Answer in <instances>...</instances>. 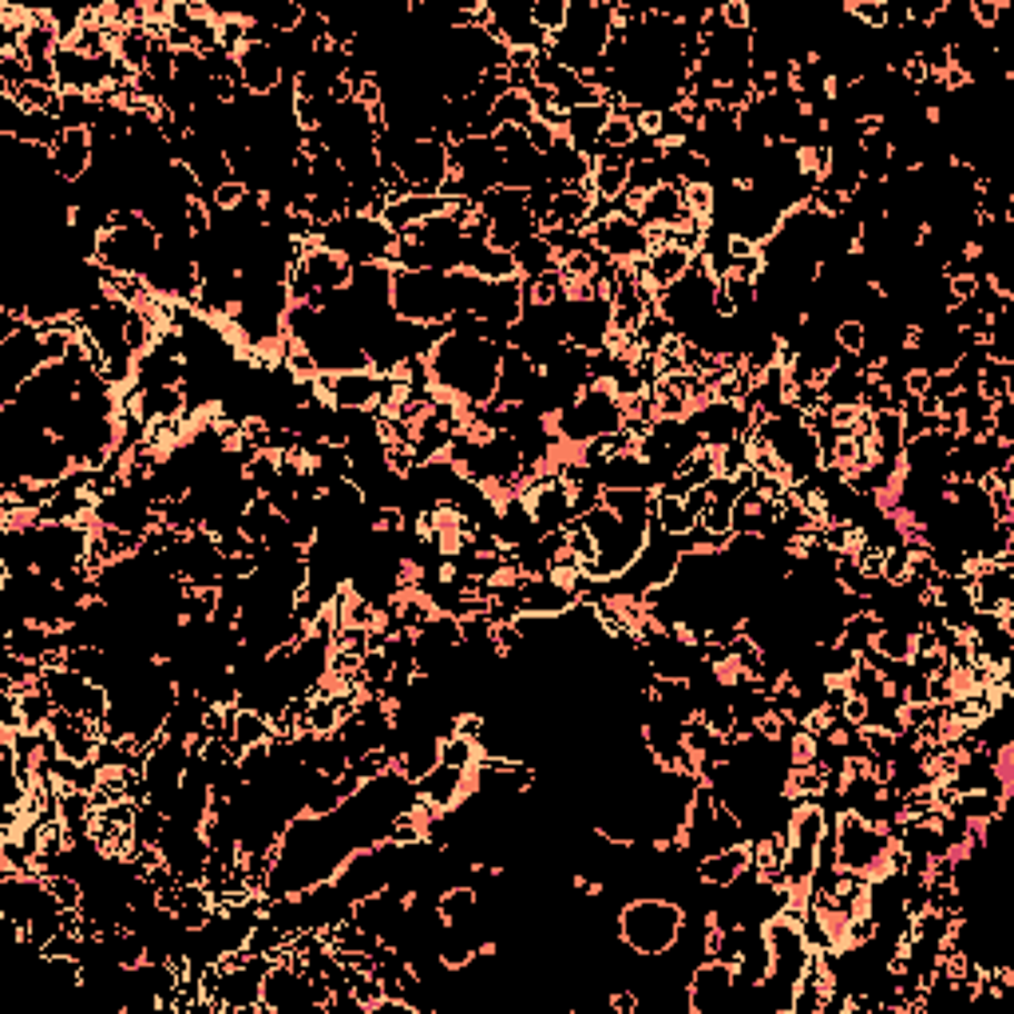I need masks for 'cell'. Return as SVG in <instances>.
Returning a JSON list of instances; mask_svg holds the SVG:
<instances>
[{
  "label": "cell",
  "instance_id": "obj_12",
  "mask_svg": "<svg viewBox=\"0 0 1014 1014\" xmlns=\"http://www.w3.org/2000/svg\"><path fill=\"white\" fill-rule=\"evenodd\" d=\"M274 737V725L262 709H250V706H235V749H250L258 742H270Z\"/></svg>",
  "mask_w": 1014,
  "mask_h": 1014
},
{
  "label": "cell",
  "instance_id": "obj_9",
  "mask_svg": "<svg viewBox=\"0 0 1014 1014\" xmlns=\"http://www.w3.org/2000/svg\"><path fill=\"white\" fill-rule=\"evenodd\" d=\"M511 258H516V274H519L524 281L544 278V274L559 270V254L551 250V242H547L544 235L524 238V242H519L516 250H511Z\"/></svg>",
  "mask_w": 1014,
  "mask_h": 1014
},
{
  "label": "cell",
  "instance_id": "obj_5",
  "mask_svg": "<svg viewBox=\"0 0 1014 1014\" xmlns=\"http://www.w3.org/2000/svg\"><path fill=\"white\" fill-rule=\"evenodd\" d=\"M235 60H238V76H242V88L250 91V96H258V100L274 96L281 83L290 80L286 68H281L278 52H274L266 40H242V48L235 52Z\"/></svg>",
  "mask_w": 1014,
  "mask_h": 1014
},
{
  "label": "cell",
  "instance_id": "obj_11",
  "mask_svg": "<svg viewBox=\"0 0 1014 1014\" xmlns=\"http://www.w3.org/2000/svg\"><path fill=\"white\" fill-rule=\"evenodd\" d=\"M879 626H884V623H879V618L872 615L868 607L856 610V615H848V618L841 623V643H836V646H844L848 654H856V658H861V654L868 650L872 643H876Z\"/></svg>",
  "mask_w": 1014,
  "mask_h": 1014
},
{
  "label": "cell",
  "instance_id": "obj_17",
  "mask_svg": "<svg viewBox=\"0 0 1014 1014\" xmlns=\"http://www.w3.org/2000/svg\"><path fill=\"white\" fill-rule=\"evenodd\" d=\"M634 139H638V131H634L630 119H626V116H610L607 127H603V136H598V147H603V151H618V155H623L626 147L634 143Z\"/></svg>",
  "mask_w": 1014,
  "mask_h": 1014
},
{
  "label": "cell",
  "instance_id": "obj_15",
  "mask_svg": "<svg viewBox=\"0 0 1014 1014\" xmlns=\"http://www.w3.org/2000/svg\"><path fill=\"white\" fill-rule=\"evenodd\" d=\"M440 760L444 765H456V769H476L480 765V745L464 734H453L440 742Z\"/></svg>",
  "mask_w": 1014,
  "mask_h": 1014
},
{
  "label": "cell",
  "instance_id": "obj_3",
  "mask_svg": "<svg viewBox=\"0 0 1014 1014\" xmlns=\"http://www.w3.org/2000/svg\"><path fill=\"white\" fill-rule=\"evenodd\" d=\"M737 971L725 960H697L686 978V1006L689 1014H709L717 1006L734 1003Z\"/></svg>",
  "mask_w": 1014,
  "mask_h": 1014
},
{
  "label": "cell",
  "instance_id": "obj_4",
  "mask_svg": "<svg viewBox=\"0 0 1014 1014\" xmlns=\"http://www.w3.org/2000/svg\"><path fill=\"white\" fill-rule=\"evenodd\" d=\"M96 159H100V151H96V136H91L88 127H63V136L52 147L56 179L63 187H80L96 171Z\"/></svg>",
  "mask_w": 1014,
  "mask_h": 1014
},
{
  "label": "cell",
  "instance_id": "obj_7",
  "mask_svg": "<svg viewBox=\"0 0 1014 1014\" xmlns=\"http://www.w3.org/2000/svg\"><path fill=\"white\" fill-rule=\"evenodd\" d=\"M535 380H539V369L527 361L524 349L504 345V349H499V385H496L499 405H527Z\"/></svg>",
  "mask_w": 1014,
  "mask_h": 1014
},
{
  "label": "cell",
  "instance_id": "obj_8",
  "mask_svg": "<svg viewBox=\"0 0 1014 1014\" xmlns=\"http://www.w3.org/2000/svg\"><path fill=\"white\" fill-rule=\"evenodd\" d=\"M745 868H753V848L749 844H729V848H717L697 861V879L706 887H729Z\"/></svg>",
  "mask_w": 1014,
  "mask_h": 1014
},
{
  "label": "cell",
  "instance_id": "obj_14",
  "mask_svg": "<svg viewBox=\"0 0 1014 1014\" xmlns=\"http://www.w3.org/2000/svg\"><path fill=\"white\" fill-rule=\"evenodd\" d=\"M567 17H570V0H531V24L547 40L559 37L563 28H567Z\"/></svg>",
  "mask_w": 1014,
  "mask_h": 1014
},
{
  "label": "cell",
  "instance_id": "obj_13",
  "mask_svg": "<svg viewBox=\"0 0 1014 1014\" xmlns=\"http://www.w3.org/2000/svg\"><path fill=\"white\" fill-rule=\"evenodd\" d=\"M12 100H17L24 111H48V116H60L63 91H60V88H48V83L28 80L24 88L12 91Z\"/></svg>",
  "mask_w": 1014,
  "mask_h": 1014
},
{
  "label": "cell",
  "instance_id": "obj_6",
  "mask_svg": "<svg viewBox=\"0 0 1014 1014\" xmlns=\"http://www.w3.org/2000/svg\"><path fill=\"white\" fill-rule=\"evenodd\" d=\"M471 788H476V769H456V765L440 760L428 777L417 781V797L440 813H456V805L471 797Z\"/></svg>",
  "mask_w": 1014,
  "mask_h": 1014
},
{
  "label": "cell",
  "instance_id": "obj_1",
  "mask_svg": "<svg viewBox=\"0 0 1014 1014\" xmlns=\"http://www.w3.org/2000/svg\"><path fill=\"white\" fill-rule=\"evenodd\" d=\"M686 924V907L666 896H630L615 915V935L638 960H658L674 951Z\"/></svg>",
  "mask_w": 1014,
  "mask_h": 1014
},
{
  "label": "cell",
  "instance_id": "obj_2",
  "mask_svg": "<svg viewBox=\"0 0 1014 1014\" xmlns=\"http://www.w3.org/2000/svg\"><path fill=\"white\" fill-rule=\"evenodd\" d=\"M314 242L334 250L349 266H372L392 262V250H397L400 238L377 215H337L329 227L317 230Z\"/></svg>",
  "mask_w": 1014,
  "mask_h": 1014
},
{
  "label": "cell",
  "instance_id": "obj_10",
  "mask_svg": "<svg viewBox=\"0 0 1014 1014\" xmlns=\"http://www.w3.org/2000/svg\"><path fill=\"white\" fill-rule=\"evenodd\" d=\"M654 527L666 535H689L697 527V516L686 507L682 496H666V491H654Z\"/></svg>",
  "mask_w": 1014,
  "mask_h": 1014
},
{
  "label": "cell",
  "instance_id": "obj_16",
  "mask_svg": "<svg viewBox=\"0 0 1014 1014\" xmlns=\"http://www.w3.org/2000/svg\"><path fill=\"white\" fill-rule=\"evenodd\" d=\"M833 341L844 357H861L864 341H868V329H864V321H856V317H841L833 326Z\"/></svg>",
  "mask_w": 1014,
  "mask_h": 1014
}]
</instances>
